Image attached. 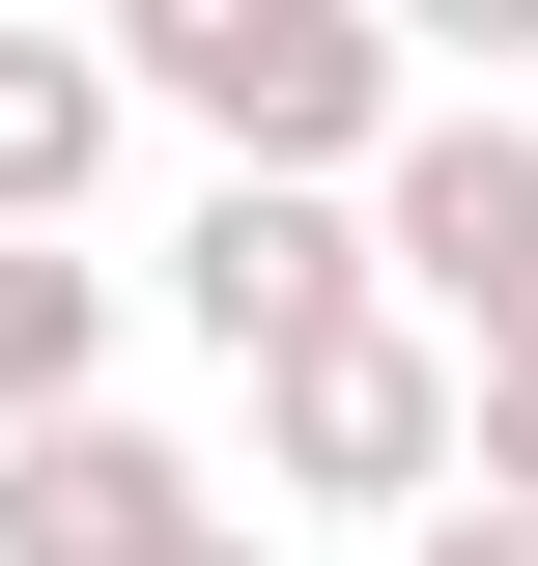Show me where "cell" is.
Returning <instances> with one entry per match:
<instances>
[{
    "label": "cell",
    "instance_id": "cell-5",
    "mask_svg": "<svg viewBox=\"0 0 538 566\" xmlns=\"http://www.w3.org/2000/svg\"><path fill=\"white\" fill-rule=\"evenodd\" d=\"M114 29H0V227H85V170H114Z\"/></svg>",
    "mask_w": 538,
    "mask_h": 566
},
{
    "label": "cell",
    "instance_id": "cell-6",
    "mask_svg": "<svg viewBox=\"0 0 538 566\" xmlns=\"http://www.w3.org/2000/svg\"><path fill=\"white\" fill-rule=\"evenodd\" d=\"M85 368H114V255L0 227V453H29V424H85Z\"/></svg>",
    "mask_w": 538,
    "mask_h": 566
},
{
    "label": "cell",
    "instance_id": "cell-1",
    "mask_svg": "<svg viewBox=\"0 0 538 566\" xmlns=\"http://www.w3.org/2000/svg\"><path fill=\"white\" fill-rule=\"evenodd\" d=\"M114 85H142V114H199L227 170H283V199H369L397 114H425L397 0H114Z\"/></svg>",
    "mask_w": 538,
    "mask_h": 566
},
{
    "label": "cell",
    "instance_id": "cell-8",
    "mask_svg": "<svg viewBox=\"0 0 538 566\" xmlns=\"http://www.w3.org/2000/svg\"><path fill=\"white\" fill-rule=\"evenodd\" d=\"M482 510H538V368H482V453H454Z\"/></svg>",
    "mask_w": 538,
    "mask_h": 566
},
{
    "label": "cell",
    "instance_id": "cell-10",
    "mask_svg": "<svg viewBox=\"0 0 538 566\" xmlns=\"http://www.w3.org/2000/svg\"><path fill=\"white\" fill-rule=\"evenodd\" d=\"M170 566H283V538H256V510H199V538H170Z\"/></svg>",
    "mask_w": 538,
    "mask_h": 566
},
{
    "label": "cell",
    "instance_id": "cell-7",
    "mask_svg": "<svg viewBox=\"0 0 538 566\" xmlns=\"http://www.w3.org/2000/svg\"><path fill=\"white\" fill-rule=\"evenodd\" d=\"M397 57H482V85H510V57H538V0H397Z\"/></svg>",
    "mask_w": 538,
    "mask_h": 566
},
{
    "label": "cell",
    "instance_id": "cell-4",
    "mask_svg": "<svg viewBox=\"0 0 538 566\" xmlns=\"http://www.w3.org/2000/svg\"><path fill=\"white\" fill-rule=\"evenodd\" d=\"M199 453H170V424H114V397H85V424H29V453H0V566H170V538H199Z\"/></svg>",
    "mask_w": 538,
    "mask_h": 566
},
{
    "label": "cell",
    "instance_id": "cell-2",
    "mask_svg": "<svg viewBox=\"0 0 538 566\" xmlns=\"http://www.w3.org/2000/svg\"><path fill=\"white\" fill-rule=\"evenodd\" d=\"M454 453H482V368L425 340V312H340V340L256 368V482H283V510H397V538H425Z\"/></svg>",
    "mask_w": 538,
    "mask_h": 566
},
{
    "label": "cell",
    "instance_id": "cell-3",
    "mask_svg": "<svg viewBox=\"0 0 538 566\" xmlns=\"http://www.w3.org/2000/svg\"><path fill=\"white\" fill-rule=\"evenodd\" d=\"M170 312H199L227 368H283V340H340V312H397V283H369V199H283V170H199V227H170Z\"/></svg>",
    "mask_w": 538,
    "mask_h": 566
},
{
    "label": "cell",
    "instance_id": "cell-9",
    "mask_svg": "<svg viewBox=\"0 0 538 566\" xmlns=\"http://www.w3.org/2000/svg\"><path fill=\"white\" fill-rule=\"evenodd\" d=\"M397 566H538V510H482V482H454V510H425Z\"/></svg>",
    "mask_w": 538,
    "mask_h": 566
}]
</instances>
